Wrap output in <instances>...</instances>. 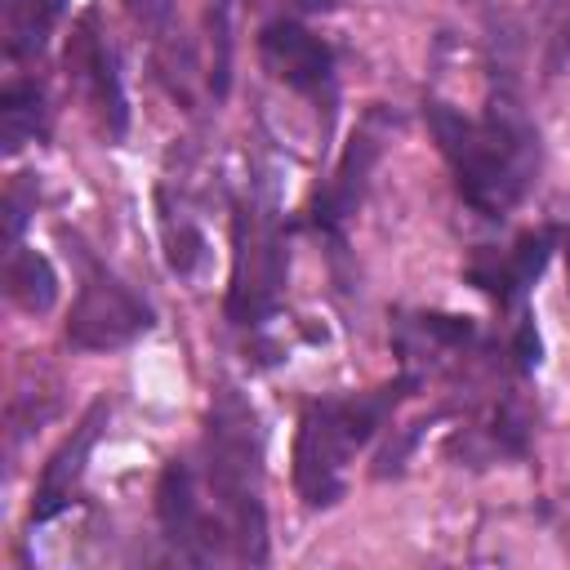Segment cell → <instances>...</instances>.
<instances>
[{
    "instance_id": "cell-11",
    "label": "cell",
    "mask_w": 570,
    "mask_h": 570,
    "mask_svg": "<svg viewBox=\"0 0 570 570\" xmlns=\"http://www.w3.org/2000/svg\"><path fill=\"white\" fill-rule=\"evenodd\" d=\"M67 0H0V36H4V58L22 62L36 58L58 27Z\"/></svg>"
},
{
    "instance_id": "cell-3",
    "label": "cell",
    "mask_w": 570,
    "mask_h": 570,
    "mask_svg": "<svg viewBox=\"0 0 570 570\" xmlns=\"http://www.w3.org/2000/svg\"><path fill=\"white\" fill-rule=\"evenodd\" d=\"M414 392H419V379L401 374L370 392L316 396L303 405L298 432H294V490L303 508L321 512L347 494V472L356 450H365L387 428L396 405L410 401Z\"/></svg>"
},
{
    "instance_id": "cell-16",
    "label": "cell",
    "mask_w": 570,
    "mask_h": 570,
    "mask_svg": "<svg viewBox=\"0 0 570 570\" xmlns=\"http://www.w3.org/2000/svg\"><path fill=\"white\" fill-rule=\"evenodd\" d=\"M31 209H36V183L22 174V178H13L9 191H4V240H9V245L22 236Z\"/></svg>"
},
{
    "instance_id": "cell-6",
    "label": "cell",
    "mask_w": 570,
    "mask_h": 570,
    "mask_svg": "<svg viewBox=\"0 0 570 570\" xmlns=\"http://www.w3.org/2000/svg\"><path fill=\"white\" fill-rule=\"evenodd\" d=\"M258 62L276 85L334 107V49L298 18H272L258 31Z\"/></svg>"
},
{
    "instance_id": "cell-10",
    "label": "cell",
    "mask_w": 570,
    "mask_h": 570,
    "mask_svg": "<svg viewBox=\"0 0 570 570\" xmlns=\"http://www.w3.org/2000/svg\"><path fill=\"white\" fill-rule=\"evenodd\" d=\"M379 147H383L379 111H370V116H365V125L352 134V142H347V151H343V160H338L334 178L316 191L312 223H316L321 232H330L334 240H343V227H347V218L356 214V205H361V196H365L370 169H374V160H379Z\"/></svg>"
},
{
    "instance_id": "cell-7",
    "label": "cell",
    "mask_w": 570,
    "mask_h": 570,
    "mask_svg": "<svg viewBox=\"0 0 570 570\" xmlns=\"http://www.w3.org/2000/svg\"><path fill=\"white\" fill-rule=\"evenodd\" d=\"M67 76L76 85V94L94 107V116L102 120L107 138H125L129 125V107H125V85L116 71V49L98 22V9H85L71 27L67 40Z\"/></svg>"
},
{
    "instance_id": "cell-2",
    "label": "cell",
    "mask_w": 570,
    "mask_h": 570,
    "mask_svg": "<svg viewBox=\"0 0 570 570\" xmlns=\"http://www.w3.org/2000/svg\"><path fill=\"white\" fill-rule=\"evenodd\" d=\"M423 116L454 174L459 196L476 214L503 218L530 196L539 178V129L530 125V116L521 111V98L508 85L494 80L481 111L428 102Z\"/></svg>"
},
{
    "instance_id": "cell-1",
    "label": "cell",
    "mask_w": 570,
    "mask_h": 570,
    "mask_svg": "<svg viewBox=\"0 0 570 570\" xmlns=\"http://www.w3.org/2000/svg\"><path fill=\"white\" fill-rule=\"evenodd\" d=\"M156 525L187 566H263V428L236 387L209 396L205 432L191 454L165 463L156 481Z\"/></svg>"
},
{
    "instance_id": "cell-8",
    "label": "cell",
    "mask_w": 570,
    "mask_h": 570,
    "mask_svg": "<svg viewBox=\"0 0 570 570\" xmlns=\"http://www.w3.org/2000/svg\"><path fill=\"white\" fill-rule=\"evenodd\" d=\"M552 245H557V232L552 227H539V232L517 236L508 249H481L468 263V281L476 289H485L499 307H508L512 321H517V316H525V294L539 281V272L548 267Z\"/></svg>"
},
{
    "instance_id": "cell-9",
    "label": "cell",
    "mask_w": 570,
    "mask_h": 570,
    "mask_svg": "<svg viewBox=\"0 0 570 570\" xmlns=\"http://www.w3.org/2000/svg\"><path fill=\"white\" fill-rule=\"evenodd\" d=\"M107 414H111V405L98 396L85 410V419L71 428V436L49 454V463L40 472V485H36V499H31V525H45V521H53L58 512L71 508L76 485H80V476L89 468V454H94V445H98V436L107 428Z\"/></svg>"
},
{
    "instance_id": "cell-17",
    "label": "cell",
    "mask_w": 570,
    "mask_h": 570,
    "mask_svg": "<svg viewBox=\"0 0 570 570\" xmlns=\"http://www.w3.org/2000/svg\"><path fill=\"white\" fill-rule=\"evenodd\" d=\"M129 9H134V18H147L156 27L169 18V0H129Z\"/></svg>"
},
{
    "instance_id": "cell-13",
    "label": "cell",
    "mask_w": 570,
    "mask_h": 570,
    "mask_svg": "<svg viewBox=\"0 0 570 570\" xmlns=\"http://www.w3.org/2000/svg\"><path fill=\"white\" fill-rule=\"evenodd\" d=\"M49 129V107L40 80H9L0 94V142L4 156H18L27 142L45 138Z\"/></svg>"
},
{
    "instance_id": "cell-15",
    "label": "cell",
    "mask_w": 570,
    "mask_h": 570,
    "mask_svg": "<svg viewBox=\"0 0 570 570\" xmlns=\"http://www.w3.org/2000/svg\"><path fill=\"white\" fill-rule=\"evenodd\" d=\"M539 53H543V71L548 76H557L570 62V0H543Z\"/></svg>"
},
{
    "instance_id": "cell-14",
    "label": "cell",
    "mask_w": 570,
    "mask_h": 570,
    "mask_svg": "<svg viewBox=\"0 0 570 570\" xmlns=\"http://www.w3.org/2000/svg\"><path fill=\"white\" fill-rule=\"evenodd\" d=\"M236 18H240V0H209L205 9V89L214 102L227 98L232 89V53H236Z\"/></svg>"
},
{
    "instance_id": "cell-5",
    "label": "cell",
    "mask_w": 570,
    "mask_h": 570,
    "mask_svg": "<svg viewBox=\"0 0 570 570\" xmlns=\"http://www.w3.org/2000/svg\"><path fill=\"white\" fill-rule=\"evenodd\" d=\"M151 330V307L98 258L80 254V289L67 316V343L80 352H116Z\"/></svg>"
},
{
    "instance_id": "cell-18",
    "label": "cell",
    "mask_w": 570,
    "mask_h": 570,
    "mask_svg": "<svg viewBox=\"0 0 570 570\" xmlns=\"http://www.w3.org/2000/svg\"><path fill=\"white\" fill-rule=\"evenodd\" d=\"M566 263H570V236H566Z\"/></svg>"
},
{
    "instance_id": "cell-4",
    "label": "cell",
    "mask_w": 570,
    "mask_h": 570,
    "mask_svg": "<svg viewBox=\"0 0 570 570\" xmlns=\"http://www.w3.org/2000/svg\"><path fill=\"white\" fill-rule=\"evenodd\" d=\"M285 272H289V254H285L276 196L267 183H249V191L232 205L227 321L236 330H263L281 312Z\"/></svg>"
},
{
    "instance_id": "cell-12",
    "label": "cell",
    "mask_w": 570,
    "mask_h": 570,
    "mask_svg": "<svg viewBox=\"0 0 570 570\" xmlns=\"http://www.w3.org/2000/svg\"><path fill=\"white\" fill-rule=\"evenodd\" d=\"M4 294L31 312V316H45L53 303H58V272L45 254L27 249L22 240H13L4 249Z\"/></svg>"
}]
</instances>
